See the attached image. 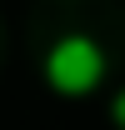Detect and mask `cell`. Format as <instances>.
<instances>
[{
  "mask_svg": "<svg viewBox=\"0 0 125 130\" xmlns=\"http://www.w3.org/2000/svg\"><path fill=\"white\" fill-rule=\"evenodd\" d=\"M100 75H105V55L90 35H60L45 55V80L60 95H85L100 85Z\"/></svg>",
  "mask_w": 125,
  "mask_h": 130,
  "instance_id": "obj_1",
  "label": "cell"
},
{
  "mask_svg": "<svg viewBox=\"0 0 125 130\" xmlns=\"http://www.w3.org/2000/svg\"><path fill=\"white\" fill-rule=\"evenodd\" d=\"M110 120H115V125H125V90L110 100Z\"/></svg>",
  "mask_w": 125,
  "mask_h": 130,
  "instance_id": "obj_2",
  "label": "cell"
}]
</instances>
